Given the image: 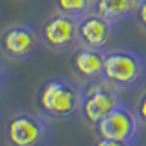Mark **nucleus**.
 <instances>
[{"label": "nucleus", "mask_w": 146, "mask_h": 146, "mask_svg": "<svg viewBox=\"0 0 146 146\" xmlns=\"http://www.w3.org/2000/svg\"><path fill=\"white\" fill-rule=\"evenodd\" d=\"M82 87L77 80L66 77H49L38 89L35 102L41 115L49 120L72 121L80 118Z\"/></svg>", "instance_id": "f257e3e1"}, {"label": "nucleus", "mask_w": 146, "mask_h": 146, "mask_svg": "<svg viewBox=\"0 0 146 146\" xmlns=\"http://www.w3.org/2000/svg\"><path fill=\"white\" fill-rule=\"evenodd\" d=\"M141 120L135 107L120 102L95 128L99 146H133L138 143L141 135Z\"/></svg>", "instance_id": "f03ea898"}, {"label": "nucleus", "mask_w": 146, "mask_h": 146, "mask_svg": "<svg viewBox=\"0 0 146 146\" xmlns=\"http://www.w3.org/2000/svg\"><path fill=\"white\" fill-rule=\"evenodd\" d=\"M104 79L118 90L135 89L146 79V58L130 49L105 51Z\"/></svg>", "instance_id": "7ed1b4c3"}, {"label": "nucleus", "mask_w": 146, "mask_h": 146, "mask_svg": "<svg viewBox=\"0 0 146 146\" xmlns=\"http://www.w3.org/2000/svg\"><path fill=\"white\" fill-rule=\"evenodd\" d=\"M118 104V89L113 87L110 82H107L105 79L86 82L82 87L80 118L87 125L95 126Z\"/></svg>", "instance_id": "20e7f679"}, {"label": "nucleus", "mask_w": 146, "mask_h": 146, "mask_svg": "<svg viewBox=\"0 0 146 146\" xmlns=\"http://www.w3.org/2000/svg\"><path fill=\"white\" fill-rule=\"evenodd\" d=\"M5 139L13 146H40L51 141V126L44 115L20 112L8 120Z\"/></svg>", "instance_id": "39448f33"}, {"label": "nucleus", "mask_w": 146, "mask_h": 146, "mask_svg": "<svg viewBox=\"0 0 146 146\" xmlns=\"http://www.w3.org/2000/svg\"><path fill=\"white\" fill-rule=\"evenodd\" d=\"M43 46L40 30L30 23H17L5 28L0 35V51L8 59L27 61Z\"/></svg>", "instance_id": "423d86ee"}, {"label": "nucleus", "mask_w": 146, "mask_h": 146, "mask_svg": "<svg viewBox=\"0 0 146 146\" xmlns=\"http://www.w3.org/2000/svg\"><path fill=\"white\" fill-rule=\"evenodd\" d=\"M40 35L43 46L53 51H67L72 46L79 44L77 18L56 12L43 21V25L40 27Z\"/></svg>", "instance_id": "0eeeda50"}, {"label": "nucleus", "mask_w": 146, "mask_h": 146, "mask_svg": "<svg viewBox=\"0 0 146 146\" xmlns=\"http://www.w3.org/2000/svg\"><path fill=\"white\" fill-rule=\"evenodd\" d=\"M115 23L108 21L97 12L86 15L77 20L79 44L94 49H105L117 35Z\"/></svg>", "instance_id": "6e6552de"}, {"label": "nucleus", "mask_w": 146, "mask_h": 146, "mask_svg": "<svg viewBox=\"0 0 146 146\" xmlns=\"http://www.w3.org/2000/svg\"><path fill=\"white\" fill-rule=\"evenodd\" d=\"M104 64H105V51L86 46L76 49L71 59L72 72L84 84L104 79Z\"/></svg>", "instance_id": "1a4fd4ad"}, {"label": "nucleus", "mask_w": 146, "mask_h": 146, "mask_svg": "<svg viewBox=\"0 0 146 146\" xmlns=\"http://www.w3.org/2000/svg\"><path fill=\"white\" fill-rule=\"evenodd\" d=\"M141 0H97L95 12L104 18L118 25L136 15Z\"/></svg>", "instance_id": "9d476101"}, {"label": "nucleus", "mask_w": 146, "mask_h": 146, "mask_svg": "<svg viewBox=\"0 0 146 146\" xmlns=\"http://www.w3.org/2000/svg\"><path fill=\"white\" fill-rule=\"evenodd\" d=\"M95 3L97 0H54L56 12L69 15L77 20L95 12Z\"/></svg>", "instance_id": "9b49d317"}, {"label": "nucleus", "mask_w": 146, "mask_h": 146, "mask_svg": "<svg viewBox=\"0 0 146 146\" xmlns=\"http://www.w3.org/2000/svg\"><path fill=\"white\" fill-rule=\"evenodd\" d=\"M135 110L138 113L141 123L146 125V90L138 97V102H136V105H135Z\"/></svg>", "instance_id": "f8f14e48"}, {"label": "nucleus", "mask_w": 146, "mask_h": 146, "mask_svg": "<svg viewBox=\"0 0 146 146\" xmlns=\"http://www.w3.org/2000/svg\"><path fill=\"white\" fill-rule=\"evenodd\" d=\"M135 18H136V20H138V23L143 27V30H146V0H141L138 10H136Z\"/></svg>", "instance_id": "ddd939ff"}, {"label": "nucleus", "mask_w": 146, "mask_h": 146, "mask_svg": "<svg viewBox=\"0 0 146 146\" xmlns=\"http://www.w3.org/2000/svg\"><path fill=\"white\" fill-rule=\"evenodd\" d=\"M7 79H8V66H7V62L2 59V56H0V89L5 86Z\"/></svg>", "instance_id": "4468645a"}]
</instances>
